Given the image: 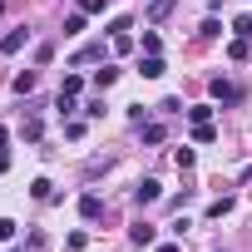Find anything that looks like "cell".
Wrapping results in <instances>:
<instances>
[{
    "instance_id": "cell-20",
    "label": "cell",
    "mask_w": 252,
    "mask_h": 252,
    "mask_svg": "<svg viewBox=\"0 0 252 252\" xmlns=\"http://www.w3.org/2000/svg\"><path fill=\"white\" fill-rule=\"evenodd\" d=\"M10 237H15V222H10V218H0V242H10Z\"/></svg>"
},
{
    "instance_id": "cell-24",
    "label": "cell",
    "mask_w": 252,
    "mask_h": 252,
    "mask_svg": "<svg viewBox=\"0 0 252 252\" xmlns=\"http://www.w3.org/2000/svg\"><path fill=\"white\" fill-rule=\"evenodd\" d=\"M0 173H5V154H0Z\"/></svg>"
},
{
    "instance_id": "cell-15",
    "label": "cell",
    "mask_w": 252,
    "mask_h": 252,
    "mask_svg": "<svg viewBox=\"0 0 252 252\" xmlns=\"http://www.w3.org/2000/svg\"><path fill=\"white\" fill-rule=\"evenodd\" d=\"M168 10H173V0H154V5H149V20H163Z\"/></svg>"
},
{
    "instance_id": "cell-1",
    "label": "cell",
    "mask_w": 252,
    "mask_h": 252,
    "mask_svg": "<svg viewBox=\"0 0 252 252\" xmlns=\"http://www.w3.org/2000/svg\"><path fill=\"white\" fill-rule=\"evenodd\" d=\"M213 99H218V104H237V99H242V89H237V84H227V79H213Z\"/></svg>"
},
{
    "instance_id": "cell-12",
    "label": "cell",
    "mask_w": 252,
    "mask_h": 252,
    "mask_svg": "<svg viewBox=\"0 0 252 252\" xmlns=\"http://www.w3.org/2000/svg\"><path fill=\"white\" fill-rule=\"evenodd\" d=\"M232 35H242V40H252V15H237V20H232Z\"/></svg>"
},
{
    "instance_id": "cell-14",
    "label": "cell",
    "mask_w": 252,
    "mask_h": 252,
    "mask_svg": "<svg viewBox=\"0 0 252 252\" xmlns=\"http://www.w3.org/2000/svg\"><path fill=\"white\" fill-rule=\"evenodd\" d=\"M193 139H198V144H213L218 134H213V124H193Z\"/></svg>"
},
{
    "instance_id": "cell-23",
    "label": "cell",
    "mask_w": 252,
    "mask_h": 252,
    "mask_svg": "<svg viewBox=\"0 0 252 252\" xmlns=\"http://www.w3.org/2000/svg\"><path fill=\"white\" fill-rule=\"evenodd\" d=\"M158 252H178V247H173V242H163V247H158Z\"/></svg>"
},
{
    "instance_id": "cell-17",
    "label": "cell",
    "mask_w": 252,
    "mask_h": 252,
    "mask_svg": "<svg viewBox=\"0 0 252 252\" xmlns=\"http://www.w3.org/2000/svg\"><path fill=\"white\" fill-rule=\"evenodd\" d=\"M227 213H232V198H218V203L208 208V218H227Z\"/></svg>"
},
{
    "instance_id": "cell-11",
    "label": "cell",
    "mask_w": 252,
    "mask_h": 252,
    "mask_svg": "<svg viewBox=\"0 0 252 252\" xmlns=\"http://www.w3.org/2000/svg\"><path fill=\"white\" fill-rule=\"evenodd\" d=\"M188 119H193V124H208V119H213V104H193Z\"/></svg>"
},
{
    "instance_id": "cell-19",
    "label": "cell",
    "mask_w": 252,
    "mask_h": 252,
    "mask_svg": "<svg viewBox=\"0 0 252 252\" xmlns=\"http://www.w3.org/2000/svg\"><path fill=\"white\" fill-rule=\"evenodd\" d=\"M158 50H163V40H158V35L149 30V35H144V55H158Z\"/></svg>"
},
{
    "instance_id": "cell-25",
    "label": "cell",
    "mask_w": 252,
    "mask_h": 252,
    "mask_svg": "<svg viewBox=\"0 0 252 252\" xmlns=\"http://www.w3.org/2000/svg\"><path fill=\"white\" fill-rule=\"evenodd\" d=\"M208 5H218V0H208Z\"/></svg>"
},
{
    "instance_id": "cell-7",
    "label": "cell",
    "mask_w": 252,
    "mask_h": 252,
    "mask_svg": "<svg viewBox=\"0 0 252 252\" xmlns=\"http://www.w3.org/2000/svg\"><path fill=\"white\" fill-rule=\"evenodd\" d=\"M30 193H35L40 203H50V198H55V183H50V178H35V183H30Z\"/></svg>"
},
{
    "instance_id": "cell-8",
    "label": "cell",
    "mask_w": 252,
    "mask_h": 252,
    "mask_svg": "<svg viewBox=\"0 0 252 252\" xmlns=\"http://www.w3.org/2000/svg\"><path fill=\"white\" fill-rule=\"evenodd\" d=\"M114 79H119V69H114V64H104V69H94V84H99V89H109Z\"/></svg>"
},
{
    "instance_id": "cell-2",
    "label": "cell",
    "mask_w": 252,
    "mask_h": 252,
    "mask_svg": "<svg viewBox=\"0 0 252 252\" xmlns=\"http://www.w3.org/2000/svg\"><path fill=\"white\" fill-rule=\"evenodd\" d=\"M163 69H168V64H163V55H144V64H139V74H144V79H163Z\"/></svg>"
},
{
    "instance_id": "cell-13",
    "label": "cell",
    "mask_w": 252,
    "mask_h": 252,
    "mask_svg": "<svg viewBox=\"0 0 252 252\" xmlns=\"http://www.w3.org/2000/svg\"><path fill=\"white\" fill-rule=\"evenodd\" d=\"M144 144H163V124H144Z\"/></svg>"
},
{
    "instance_id": "cell-4",
    "label": "cell",
    "mask_w": 252,
    "mask_h": 252,
    "mask_svg": "<svg viewBox=\"0 0 252 252\" xmlns=\"http://www.w3.org/2000/svg\"><path fill=\"white\" fill-rule=\"evenodd\" d=\"M134 198H139V203H158V198H163V188H158L154 178H144V183L134 188Z\"/></svg>"
},
{
    "instance_id": "cell-10",
    "label": "cell",
    "mask_w": 252,
    "mask_h": 252,
    "mask_svg": "<svg viewBox=\"0 0 252 252\" xmlns=\"http://www.w3.org/2000/svg\"><path fill=\"white\" fill-rule=\"evenodd\" d=\"M35 89V69H25V74H15V94H30Z\"/></svg>"
},
{
    "instance_id": "cell-5",
    "label": "cell",
    "mask_w": 252,
    "mask_h": 252,
    "mask_svg": "<svg viewBox=\"0 0 252 252\" xmlns=\"http://www.w3.org/2000/svg\"><path fill=\"white\" fill-rule=\"evenodd\" d=\"M25 40H30V30H10L5 40H0V50H5V55H15V50H20Z\"/></svg>"
},
{
    "instance_id": "cell-18",
    "label": "cell",
    "mask_w": 252,
    "mask_h": 252,
    "mask_svg": "<svg viewBox=\"0 0 252 252\" xmlns=\"http://www.w3.org/2000/svg\"><path fill=\"white\" fill-rule=\"evenodd\" d=\"M79 30H84V10H79V15H69V20H64V35H79Z\"/></svg>"
},
{
    "instance_id": "cell-6",
    "label": "cell",
    "mask_w": 252,
    "mask_h": 252,
    "mask_svg": "<svg viewBox=\"0 0 252 252\" xmlns=\"http://www.w3.org/2000/svg\"><path fill=\"white\" fill-rule=\"evenodd\" d=\"M79 213H84V218H89V222H94V218H99V213H104V203H99V198H94V193H84V198H79Z\"/></svg>"
},
{
    "instance_id": "cell-21",
    "label": "cell",
    "mask_w": 252,
    "mask_h": 252,
    "mask_svg": "<svg viewBox=\"0 0 252 252\" xmlns=\"http://www.w3.org/2000/svg\"><path fill=\"white\" fill-rule=\"evenodd\" d=\"M79 10H84V15H99V10H104V0H79Z\"/></svg>"
},
{
    "instance_id": "cell-16",
    "label": "cell",
    "mask_w": 252,
    "mask_h": 252,
    "mask_svg": "<svg viewBox=\"0 0 252 252\" xmlns=\"http://www.w3.org/2000/svg\"><path fill=\"white\" fill-rule=\"evenodd\" d=\"M79 89H84V79H79V74H64V84H60V94H79Z\"/></svg>"
},
{
    "instance_id": "cell-3",
    "label": "cell",
    "mask_w": 252,
    "mask_h": 252,
    "mask_svg": "<svg viewBox=\"0 0 252 252\" xmlns=\"http://www.w3.org/2000/svg\"><path fill=\"white\" fill-rule=\"evenodd\" d=\"M154 237H158V232H154L149 222H134V227H129V242H134V247H154Z\"/></svg>"
},
{
    "instance_id": "cell-22",
    "label": "cell",
    "mask_w": 252,
    "mask_h": 252,
    "mask_svg": "<svg viewBox=\"0 0 252 252\" xmlns=\"http://www.w3.org/2000/svg\"><path fill=\"white\" fill-rule=\"evenodd\" d=\"M5 144H10V129H5V124H0V154H5Z\"/></svg>"
},
{
    "instance_id": "cell-26",
    "label": "cell",
    "mask_w": 252,
    "mask_h": 252,
    "mask_svg": "<svg viewBox=\"0 0 252 252\" xmlns=\"http://www.w3.org/2000/svg\"><path fill=\"white\" fill-rule=\"evenodd\" d=\"M15 252H25V247H15Z\"/></svg>"
},
{
    "instance_id": "cell-9",
    "label": "cell",
    "mask_w": 252,
    "mask_h": 252,
    "mask_svg": "<svg viewBox=\"0 0 252 252\" xmlns=\"http://www.w3.org/2000/svg\"><path fill=\"white\" fill-rule=\"evenodd\" d=\"M227 60H247V40H242V35H232V45H227Z\"/></svg>"
}]
</instances>
